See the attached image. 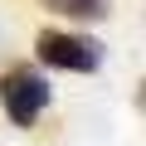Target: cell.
I'll return each instance as SVG.
<instances>
[{
  "label": "cell",
  "mask_w": 146,
  "mask_h": 146,
  "mask_svg": "<svg viewBox=\"0 0 146 146\" xmlns=\"http://www.w3.org/2000/svg\"><path fill=\"white\" fill-rule=\"evenodd\" d=\"M0 107H5V117L15 127H34L39 112L49 107V83L29 63H15V68L0 73Z\"/></svg>",
  "instance_id": "1"
},
{
  "label": "cell",
  "mask_w": 146,
  "mask_h": 146,
  "mask_svg": "<svg viewBox=\"0 0 146 146\" xmlns=\"http://www.w3.org/2000/svg\"><path fill=\"white\" fill-rule=\"evenodd\" d=\"M34 54H39L49 68H63V73H93V68L102 63V44H98V39L68 34V29H39Z\"/></svg>",
  "instance_id": "2"
},
{
  "label": "cell",
  "mask_w": 146,
  "mask_h": 146,
  "mask_svg": "<svg viewBox=\"0 0 146 146\" xmlns=\"http://www.w3.org/2000/svg\"><path fill=\"white\" fill-rule=\"evenodd\" d=\"M49 10H58V15H68V20H107V0H44Z\"/></svg>",
  "instance_id": "3"
}]
</instances>
